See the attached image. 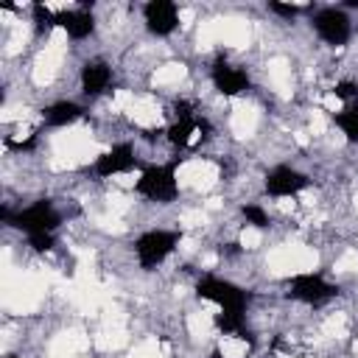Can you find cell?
Returning <instances> with one entry per match:
<instances>
[{
  "mask_svg": "<svg viewBox=\"0 0 358 358\" xmlns=\"http://www.w3.org/2000/svg\"><path fill=\"white\" fill-rule=\"evenodd\" d=\"M143 22L154 36H171L179 28V6L173 0H148L143 6Z\"/></svg>",
  "mask_w": 358,
  "mask_h": 358,
  "instance_id": "9",
  "label": "cell"
},
{
  "mask_svg": "<svg viewBox=\"0 0 358 358\" xmlns=\"http://www.w3.org/2000/svg\"><path fill=\"white\" fill-rule=\"evenodd\" d=\"M179 241H182V235H179L176 229H145V232L134 241L137 263H140L145 271L157 268L159 263H165V260L173 255V249L179 246Z\"/></svg>",
  "mask_w": 358,
  "mask_h": 358,
  "instance_id": "3",
  "label": "cell"
},
{
  "mask_svg": "<svg viewBox=\"0 0 358 358\" xmlns=\"http://www.w3.org/2000/svg\"><path fill=\"white\" fill-rule=\"evenodd\" d=\"M333 123L338 126L347 143H358V98L344 103L338 112H333Z\"/></svg>",
  "mask_w": 358,
  "mask_h": 358,
  "instance_id": "15",
  "label": "cell"
},
{
  "mask_svg": "<svg viewBox=\"0 0 358 358\" xmlns=\"http://www.w3.org/2000/svg\"><path fill=\"white\" fill-rule=\"evenodd\" d=\"M341 8H358V0H347Z\"/></svg>",
  "mask_w": 358,
  "mask_h": 358,
  "instance_id": "20",
  "label": "cell"
},
{
  "mask_svg": "<svg viewBox=\"0 0 358 358\" xmlns=\"http://www.w3.org/2000/svg\"><path fill=\"white\" fill-rule=\"evenodd\" d=\"M310 28L316 31V36L333 48H344L352 36V22H350V14L341 8V6H324V8H316L313 17H310Z\"/></svg>",
  "mask_w": 358,
  "mask_h": 358,
  "instance_id": "5",
  "label": "cell"
},
{
  "mask_svg": "<svg viewBox=\"0 0 358 358\" xmlns=\"http://www.w3.org/2000/svg\"><path fill=\"white\" fill-rule=\"evenodd\" d=\"M6 358H20V355H14V352H8V355H6Z\"/></svg>",
  "mask_w": 358,
  "mask_h": 358,
  "instance_id": "21",
  "label": "cell"
},
{
  "mask_svg": "<svg viewBox=\"0 0 358 358\" xmlns=\"http://www.w3.org/2000/svg\"><path fill=\"white\" fill-rule=\"evenodd\" d=\"M31 17H34L36 34H45V31L56 28V11H50L45 3H34V6H31Z\"/></svg>",
  "mask_w": 358,
  "mask_h": 358,
  "instance_id": "16",
  "label": "cell"
},
{
  "mask_svg": "<svg viewBox=\"0 0 358 358\" xmlns=\"http://www.w3.org/2000/svg\"><path fill=\"white\" fill-rule=\"evenodd\" d=\"M78 84H81V92L87 98H98L109 90L112 84V64L103 62V59H90L84 62L81 73H78Z\"/></svg>",
  "mask_w": 358,
  "mask_h": 358,
  "instance_id": "12",
  "label": "cell"
},
{
  "mask_svg": "<svg viewBox=\"0 0 358 358\" xmlns=\"http://www.w3.org/2000/svg\"><path fill=\"white\" fill-rule=\"evenodd\" d=\"M241 215H243V221H246L249 227H255V229H266V227L271 224L268 213H266L260 204H243V207H241Z\"/></svg>",
  "mask_w": 358,
  "mask_h": 358,
  "instance_id": "17",
  "label": "cell"
},
{
  "mask_svg": "<svg viewBox=\"0 0 358 358\" xmlns=\"http://www.w3.org/2000/svg\"><path fill=\"white\" fill-rule=\"evenodd\" d=\"M134 165H137L134 145H131V143H115L112 148H106L103 154L95 157L92 173L109 179V176H117V173H129Z\"/></svg>",
  "mask_w": 358,
  "mask_h": 358,
  "instance_id": "10",
  "label": "cell"
},
{
  "mask_svg": "<svg viewBox=\"0 0 358 358\" xmlns=\"http://www.w3.org/2000/svg\"><path fill=\"white\" fill-rule=\"evenodd\" d=\"M305 187H310V176L302 173L299 168H291V165H274L266 179H263V190L274 199H288V196H296L302 193Z\"/></svg>",
  "mask_w": 358,
  "mask_h": 358,
  "instance_id": "7",
  "label": "cell"
},
{
  "mask_svg": "<svg viewBox=\"0 0 358 358\" xmlns=\"http://www.w3.org/2000/svg\"><path fill=\"white\" fill-rule=\"evenodd\" d=\"M333 95L350 103V101H355V98H358V84H355V81H350V78H344V81H336V87H333Z\"/></svg>",
  "mask_w": 358,
  "mask_h": 358,
  "instance_id": "18",
  "label": "cell"
},
{
  "mask_svg": "<svg viewBox=\"0 0 358 358\" xmlns=\"http://www.w3.org/2000/svg\"><path fill=\"white\" fill-rule=\"evenodd\" d=\"M196 131H210V123L204 120V117H185V120H173L171 126H168V140L176 145V148H187L190 143H193V137H196Z\"/></svg>",
  "mask_w": 358,
  "mask_h": 358,
  "instance_id": "14",
  "label": "cell"
},
{
  "mask_svg": "<svg viewBox=\"0 0 358 358\" xmlns=\"http://www.w3.org/2000/svg\"><path fill=\"white\" fill-rule=\"evenodd\" d=\"M336 294H338V285H333L330 280H324L316 271H299L288 280V296L302 305H310V308L330 302Z\"/></svg>",
  "mask_w": 358,
  "mask_h": 358,
  "instance_id": "6",
  "label": "cell"
},
{
  "mask_svg": "<svg viewBox=\"0 0 358 358\" xmlns=\"http://www.w3.org/2000/svg\"><path fill=\"white\" fill-rule=\"evenodd\" d=\"M134 193L157 204H171L179 196L176 162H159V165L143 168L140 176L134 179Z\"/></svg>",
  "mask_w": 358,
  "mask_h": 358,
  "instance_id": "2",
  "label": "cell"
},
{
  "mask_svg": "<svg viewBox=\"0 0 358 358\" xmlns=\"http://www.w3.org/2000/svg\"><path fill=\"white\" fill-rule=\"evenodd\" d=\"M81 115H84V106L76 103V101H67V98H64V101H53V103H48V106L42 109L45 126H53V129L70 126V123H76Z\"/></svg>",
  "mask_w": 358,
  "mask_h": 358,
  "instance_id": "13",
  "label": "cell"
},
{
  "mask_svg": "<svg viewBox=\"0 0 358 358\" xmlns=\"http://www.w3.org/2000/svg\"><path fill=\"white\" fill-rule=\"evenodd\" d=\"M305 8H308V6H296V3H277V0H271V3H268V11H274V14L285 17V20H291V17L302 14Z\"/></svg>",
  "mask_w": 358,
  "mask_h": 358,
  "instance_id": "19",
  "label": "cell"
},
{
  "mask_svg": "<svg viewBox=\"0 0 358 358\" xmlns=\"http://www.w3.org/2000/svg\"><path fill=\"white\" fill-rule=\"evenodd\" d=\"M210 81L215 87V92L227 95V98H235V95H243L249 87H252V78L243 67L227 62V59H215L213 67H210Z\"/></svg>",
  "mask_w": 358,
  "mask_h": 358,
  "instance_id": "8",
  "label": "cell"
},
{
  "mask_svg": "<svg viewBox=\"0 0 358 358\" xmlns=\"http://www.w3.org/2000/svg\"><path fill=\"white\" fill-rule=\"evenodd\" d=\"M196 296L215 302L221 310H235V313H246V302H249V294L241 285H235L232 280L215 277V274H204L196 282Z\"/></svg>",
  "mask_w": 358,
  "mask_h": 358,
  "instance_id": "4",
  "label": "cell"
},
{
  "mask_svg": "<svg viewBox=\"0 0 358 358\" xmlns=\"http://www.w3.org/2000/svg\"><path fill=\"white\" fill-rule=\"evenodd\" d=\"M3 218H6L14 229L25 232L28 241L42 238V235H53V232L59 229V224H62V213L53 207L50 199H36V201H31L28 207H20L17 213L3 210Z\"/></svg>",
  "mask_w": 358,
  "mask_h": 358,
  "instance_id": "1",
  "label": "cell"
},
{
  "mask_svg": "<svg viewBox=\"0 0 358 358\" xmlns=\"http://www.w3.org/2000/svg\"><path fill=\"white\" fill-rule=\"evenodd\" d=\"M56 25H59L70 39H87V36L95 31V14H92V8L84 3V6H76V8L56 11Z\"/></svg>",
  "mask_w": 358,
  "mask_h": 358,
  "instance_id": "11",
  "label": "cell"
}]
</instances>
